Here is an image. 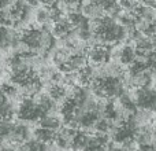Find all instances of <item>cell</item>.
I'll use <instances>...</instances> for the list:
<instances>
[{
  "label": "cell",
  "instance_id": "6",
  "mask_svg": "<svg viewBox=\"0 0 156 151\" xmlns=\"http://www.w3.org/2000/svg\"><path fill=\"white\" fill-rule=\"evenodd\" d=\"M18 43V35L11 32L10 26H0V48H8Z\"/></svg>",
  "mask_w": 156,
  "mask_h": 151
},
{
  "label": "cell",
  "instance_id": "8",
  "mask_svg": "<svg viewBox=\"0 0 156 151\" xmlns=\"http://www.w3.org/2000/svg\"><path fill=\"white\" fill-rule=\"evenodd\" d=\"M33 135H34V139H37L38 142H43V143L47 144V143H51V142L55 140L56 132L51 131V129H47V128H43V127H38L34 129Z\"/></svg>",
  "mask_w": 156,
  "mask_h": 151
},
{
  "label": "cell",
  "instance_id": "12",
  "mask_svg": "<svg viewBox=\"0 0 156 151\" xmlns=\"http://www.w3.org/2000/svg\"><path fill=\"white\" fill-rule=\"evenodd\" d=\"M0 26H14L12 25V19L10 17L7 8H2L0 10Z\"/></svg>",
  "mask_w": 156,
  "mask_h": 151
},
{
  "label": "cell",
  "instance_id": "14",
  "mask_svg": "<svg viewBox=\"0 0 156 151\" xmlns=\"http://www.w3.org/2000/svg\"><path fill=\"white\" fill-rule=\"evenodd\" d=\"M7 102H8V98L5 96V95L3 94V91L0 89V107H2V106L4 105V103H7Z\"/></svg>",
  "mask_w": 156,
  "mask_h": 151
},
{
  "label": "cell",
  "instance_id": "2",
  "mask_svg": "<svg viewBox=\"0 0 156 151\" xmlns=\"http://www.w3.org/2000/svg\"><path fill=\"white\" fill-rule=\"evenodd\" d=\"M15 116L21 121H38L44 116V111L33 96H22Z\"/></svg>",
  "mask_w": 156,
  "mask_h": 151
},
{
  "label": "cell",
  "instance_id": "11",
  "mask_svg": "<svg viewBox=\"0 0 156 151\" xmlns=\"http://www.w3.org/2000/svg\"><path fill=\"white\" fill-rule=\"evenodd\" d=\"M0 89H2L3 94H4L7 98L16 96V95H18V92H19V88L15 85V84L11 83V81H10V83H3L2 87H0Z\"/></svg>",
  "mask_w": 156,
  "mask_h": 151
},
{
  "label": "cell",
  "instance_id": "7",
  "mask_svg": "<svg viewBox=\"0 0 156 151\" xmlns=\"http://www.w3.org/2000/svg\"><path fill=\"white\" fill-rule=\"evenodd\" d=\"M38 127H43V128H47V129H51V131H58L62 127V121H60L58 117L55 116H51V114H44L40 120H38Z\"/></svg>",
  "mask_w": 156,
  "mask_h": 151
},
{
  "label": "cell",
  "instance_id": "3",
  "mask_svg": "<svg viewBox=\"0 0 156 151\" xmlns=\"http://www.w3.org/2000/svg\"><path fill=\"white\" fill-rule=\"evenodd\" d=\"M134 103L144 110L156 111V91L145 87H138L136 91Z\"/></svg>",
  "mask_w": 156,
  "mask_h": 151
},
{
  "label": "cell",
  "instance_id": "9",
  "mask_svg": "<svg viewBox=\"0 0 156 151\" xmlns=\"http://www.w3.org/2000/svg\"><path fill=\"white\" fill-rule=\"evenodd\" d=\"M48 95L55 100V102H59V100H63L67 95H66V89L65 87H62L60 84H51V87L48 88Z\"/></svg>",
  "mask_w": 156,
  "mask_h": 151
},
{
  "label": "cell",
  "instance_id": "4",
  "mask_svg": "<svg viewBox=\"0 0 156 151\" xmlns=\"http://www.w3.org/2000/svg\"><path fill=\"white\" fill-rule=\"evenodd\" d=\"M29 7L30 6L27 4L25 0H15L10 7L7 8L8 13H10V17L12 19V25H19L27 18L29 15Z\"/></svg>",
  "mask_w": 156,
  "mask_h": 151
},
{
  "label": "cell",
  "instance_id": "1",
  "mask_svg": "<svg viewBox=\"0 0 156 151\" xmlns=\"http://www.w3.org/2000/svg\"><path fill=\"white\" fill-rule=\"evenodd\" d=\"M18 43L29 51L38 54L51 50V47L54 46V35L44 26L30 25L21 30V33L18 35Z\"/></svg>",
  "mask_w": 156,
  "mask_h": 151
},
{
  "label": "cell",
  "instance_id": "5",
  "mask_svg": "<svg viewBox=\"0 0 156 151\" xmlns=\"http://www.w3.org/2000/svg\"><path fill=\"white\" fill-rule=\"evenodd\" d=\"M29 138V131L25 125L22 124H11L10 128V135H8L7 140L11 143H18L21 146L25 140H27Z\"/></svg>",
  "mask_w": 156,
  "mask_h": 151
},
{
  "label": "cell",
  "instance_id": "13",
  "mask_svg": "<svg viewBox=\"0 0 156 151\" xmlns=\"http://www.w3.org/2000/svg\"><path fill=\"white\" fill-rule=\"evenodd\" d=\"M15 0H0V10L2 8H8Z\"/></svg>",
  "mask_w": 156,
  "mask_h": 151
},
{
  "label": "cell",
  "instance_id": "10",
  "mask_svg": "<svg viewBox=\"0 0 156 151\" xmlns=\"http://www.w3.org/2000/svg\"><path fill=\"white\" fill-rule=\"evenodd\" d=\"M19 147L22 150H43L47 147V144L43 142H38L37 139H33V140H25Z\"/></svg>",
  "mask_w": 156,
  "mask_h": 151
}]
</instances>
